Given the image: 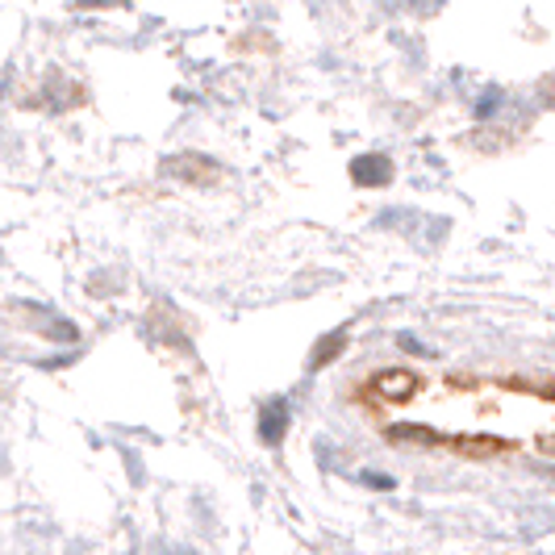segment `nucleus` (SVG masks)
<instances>
[{"label":"nucleus","mask_w":555,"mask_h":555,"mask_svg":"<svg viewBox=\"0 0 555 555\" xmlns=\"http://www.w3.org/2000/svg\"><path fill=\"white\" fill-rule=\"evenodd\" d=\"M284 430H288V401H268L263 414H259V435H263V443L276 447L280 439H284Z\"/></svg>","instance_id":"1"},{"label":"nucleus","mask_w":555,"mask_h":555,"mask_svg":"<svg viewBox=\"0 0 555 555\" xmlns=\"http://www.w3.org/2000/svg\"><path fill=\"white\" fill-rule=\"evenodd\" d=\"M351 176H356V184H367V189H376V184H389L392 164L385 159V155H360V159L351 164Z\"/></svg>","instance_id":"2"},{"label":"nucleus","mask_w":555,"mask_h":555,"mask_svg":"<svg viewBox=\"0 0 555 555\" xmlns=\"http://www.w3.org/2000/svg\"><path fill=\"white\" fill-rule=\"evenodd\" d=\"M343 347H347V334L338 331V334H331V338H326V343H322V347H318V351H313V367H326V363L334 360V356H338V351H343Z\"/></svg>","instance_id":"3"},{"label":"nucleus","mask_w":555,"mask_h":555,"mask_svg":"<svg viewBox=\"0 0 555 555\" xmlns=\"http://www.w3.org/2000/svg\"><path fill=\"white\" fill-rule=\"evenodd\" d=\"M498 105H501V92H498V88H489V92L476 101V113H480V117H493V113H498Z\"/></svg>","instance_id":"4"},{"label":"nucleus","mask_w":555,"mask_h":555,"mask_svg":"<svg viewBox=\"0 0 555 555\" xmlns=\"http://www.w3.org/2000/svg\"><path fill=\"white\" fill-rule=\"evenodd\" d=\"M363 485H372V489H392L397 480L392 476H376V473H363Z\"/></svg>","instance_id":"5"}]
</instances>
